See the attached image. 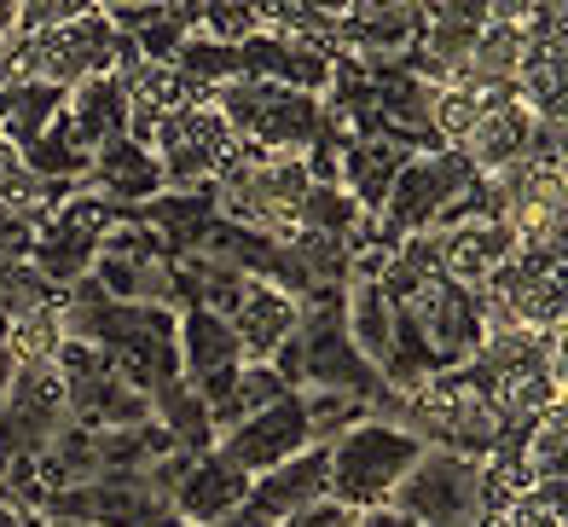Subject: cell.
<instances>
[{"label": "cell", "mask_w": 568, "mask_h": 527, "mask_svg": "<svg viewBox=\"0 0 568 527\" xmlns=\"http://www.w3.org/2000/svg\"><path fill=\"white\" fill-rule=\"evenodd\" d=\"M314 446V435H307V412H302V394H284L278 406L255 412L250 424H239L232 435L215 440V458H226L239 476H267V469H278L284 458H296Z\"/></svg>", "instance_id": "obj_14"}, {"label": "cell", "mask_w": 568, "mask_h": 527, "mask_svg": "<svg viewBox=\"0 0 568 527\" xmlns=\"http://www.w3.org/2000/svg\"><path fill=\"white\" fill-rule=\"evenodd\" d=\"M284 394H291V388H284V383L273 377V365H244V372L232 377V388L210 406V429H215V440H221V435H232L239 424H250L255 412L278 406Z\"/></svg>", "instance_id": "obj_28"}, {"label": "cell", "mask_w": 568, "mask_h": 527, "mask_svg": "<svg viewBox=\"0 0 568 527\" xmlns=\"http://www.w3.org/2000/svg\"><path fill=\"white\" fill-rule=\"evenodd\" d=\"M59 320H64V342H93L128 388L158 394L163 383L180 377V354H174L180 313H169V307L111 302L93 278H82V284L64 290Z\"/></svg>", "instance_id": "obj_2"}, {"label": "cell", "mask_w": 568, "mask_h": 527, "mask_svg": "<svg viewBox=\"0 0 568 527\" xmlns=\"http://www.w3.org/2000/svg\"><path fill=\"white\" fill-rule=\"evenodd\" d=\"M151 527H186V521H180V516H163V521H151Z\"/></svg>", "instance_id": "obj_41"}, {"label": "cell", "mask_w": 568, "mask_h": 527, "mask_svg": "<svg viewBox=\"0 0 568 527\" xmlns=\"http://www.w3.org/2000/svg\"><path fill=\"white\" fill-rule=\"evenodd\" d=\"M174 354H180V383H186L203 406H215L221 394L232 388V377L244 372L239 331H232L221 313H203V307H180Z\"/></svg>", "instance_id": "obj_13"}, {"label": "cell", "mask_w": 568, "mask_h": 527, "mask_svg": "<svg viewBox=\"0 0 568 527\" xmlns=\"http://www.w3.org/2000/svg\"><path fill=\"white\" fill-rule=\"evenodd\" d=\"M262 30V7H197V36H210L221 47H239Z\"/></svg>", "instance_id": "obj_34"}, {"label": "cell", "mask_w": 568, "mask_h": 527, "mask_svg": "<svg viewBox=\"0 0 568 527\" xmlns=\"http://www.w3.org/2000/svg\"><path fill=\"white\" fill-rule=\"evenodd\" d=\"M226 325L239 331L244 365H267L284 342H291V331H296V302L284 296V290H273V284H250L239 313H232Z\"/></svg>", "instance_id": "obj_23"}, {"label": "cell", "mask_w": 568, "mask_h": 527, "mask_svg": "<svg viewBox=\"0 0 568 527\" xmlns=\"http://www.w3.org/2000/svg\"><path fill=\"white\" fill-rule=\"evenodd\" d=\"M534 128H539V122H534L528 104H523V99H505V104H494L487 116H476L470 134H464L458 145H447V151H458L476 174H494V169L516 163V156H528Z\"/></svg>", "instance_id": "obj_22"}, {"label": "cell", "mask_w": 568, "mask_h": 527, "mask_svg": "<svg viewBox=\"0 0 568 527\" xmlns=\"http://www.w3.org/2000/svg\"><path fill=\"white\" fill-rule=\"evenodd\" d=\"M12 372H18V365H12V354L0 348V401H7V388H12Z\"/></svg>", "instance_id": "obj_39"}, {"label": "cell", "mask_w": 568, "mask_h": 527, "mask_svg": "<svg viewBox=\"0 0 568 527\" xmlns=\"http://www.w3.org/2000/svg\"><path fill=\"white\" fill-rule=\"evenodd\" d=\"M111 302H134V307H169L180 313V267L163 250L158 232L134 226L128 215H116V226L99 239L93 273H88Z\"/></svg>", "instance_id": "obj_8"}, {"label": "cell", "mask_w": 568, "mask_h": 527, "mask_svg": "<svg viewBox=\"0 0 568 527\" xmlns=\"http://www.w3.org/2000/svg\"><path fill=\"white\" fill-rule=\"evenodd\" d=\"M481 23H487V0H429L418 47H412V75L447 88L453 75L464 70V59H470Z\"/></svg>", "instance_id": "obj_16"}, {"label": "cell", "mask_w": 568, "mask_h": 527, "mask_svg": "<svg viewBox=\"0 0 568 527\" xmlns=\"http://www.w3.org/2000/svg\"><path fill=\"white\" fill-rule=\"evenodd\" d=\"M174 267H180V307H203V313H221V320L239 313L244 290H250L244 273H232L226 261L203 255V250L197 255H180Z\"/></svg>", "instance_id": "obj_26"}, {"label": "cell", "mask_w": 568, "mask_h": 527, "mask_svg": "<svg viewBox=\"0 0 568 527\" xmlns=\"http://www.w3.org/2000/svg\"><path fill=\"white\" fill-rule=\"evenodd\" d=\"M23 527H70V521H23Z\"/></svg>", "instance_id": "obj_42"}, {"label": "cell", "mask_w": 568, "mask_h": 527, "mask_svg": "<svg viewBox=\"0 0 568 527\" xmlns=\"http://www.w3.org/2000/svg\"><path fill=\"white\" fill-rule=\"evenodd\" d=\"M134 226L145 232H158L163 250L180 261V255H197L203 239H210V226H215V192H158L151 203L140 209H122Z\"/></svg>", "instance_id": "obj_21"}, {"label": "cell", "mask_w": 568, "mask_h": 527, "mask_svg": "<svg viewBox=\"0 0 568 527\" xmlns=\"http://www.w3.org/2000/svg\"><path fill=\"white\" fill-rule=\"evenodd\" d=\"M400 429L429 446V453H453V458H487L499 446V424H494V401H487V377L481 365H458L442 372L406 394V417Z\"/></svg>", "instance_id": "obj_4"}, {"label": "cell", "mask_w": 568, "mask_h": 527, "mask_svg": "<svg viewBox=\"0 0 568 527\" xmlns=\"http://www.w3.org/2000/svg\"><path fill=\"white\" fill-rule=\"evenodd\" d=\"M116 70V30L105 23L99 7H82L70 23L47 30L36 41L18 36V70L12 82H41V88H59V93H75L93 75H111Z\"/></svg>", "instance_id": "obj_7"}, {"label": "cell", "mask_w": 568, "mask_h": 527, "mask_svg": "<svg viewBox=\"0 0 568 527\" xmlns=\"http://www.w3.org/2000/svg\"><path fill=\"white\" fill-rule=\"evenodd\" d=\"M64 302L53 284H47L30 261H0V320H23V313H36V307H53Z\"/></svg>", "instance_id": "obj_31"}, {"label": "cell", "mask_w": 568, "mask_h": 527, "mask_svg": "<svg viewBox=\"0 0 568 527\" xmlns=\"http://www.w3.org/2000/svg\"><path fill=\"white\" fill-rule=\"evenodd\" d=\"M215 116L232 128L239 145L255 151H284V156H307L325 140V116H320V99H307L296 88H278V82H226L215 93Z\"/></svg>", "instance_id": "obj_5"}, {"label": "cell", "mask_w": 568, "mask_h": 527, "mask_svg": "<svg viewBox=\"0 0 568 527\" xmlns=\"http://www.w3.org/2000/svg\"><path fill=\"white\" fill-rule=\"evenodd\" d=\"M30 250H36V226L0 203V261H30Z\"/></svg>", "instance_id": "obj_36"}, {"label": "cell", "mask_w": 568, "mask_h": 527, "mask_svg": "<svg viewBox=\"0 0 568 527\" xmlns=\"http://www.w3.org/2000/svg\"><path fill=\"white\" fill-rule=\"evenodd\" d=\"M82 7H88V0H23V7H18V23H12V36L36 41V36H47V30H59V23H70Z\"/></svg>", "instance_id": "obj_35"}, {"label": "cell", "mask_w": 568, "mask_h": 527, "mask_svg": "<svg viewBox=\"0 0 568 527\" xmlns=\"http://www.w3.org/2000/svg\"><path fill=\"white\" fill-rule=\"evenodd\" d=\"M383 296L395 307V359L383 383L412 394L418 383L458 372L470 365L481 348V302L476 290L453 284L447 273H424V278H395L383 273Z\"/></svg>", "instance_id": "obj_1"}, {"label": "cell", "mask_w": 568, "mask_h": 527, "mask_svg": "<svg viewBox=\"0 0 568 527\" xmlns=\"http://www.w3.org/2000/svg\"><path fill=\"white\" fill-rule=\"evenodd\" d=\"M359 527H418V521L400 516L395 505H377V510H359Z\"/></svg>", "instance_id": "obj_37"}, {"label": "cell", "mask_w": 568, "mask_h": 527, "mask_svg": "<svg viewBox=\"0 0 568 527\" xmlns=\"http://www.w3.org/2000/svg\"><path fill=\"white\" fill-rule=\"evenodd\" d=\"M435 82H424V75H383V82H372V116H366V134L377 140H395L400 151L424 156V151H442V140H435Z\"/></svg>", "instance_id": "obj_15"}, {"label": "cell", "mask_w": 568, "mask_h": 527, "mask_svg": "<svg viewBox=\"0 0 568 527\" xmlns=\"http://www.w3.org/2000/svg\"><path fill=\"white\" fill-rule=\"evenodd\" d=\"M389 505L412 516L418 527H481V464L453 458V453H418V464L406 469V482L395 487Z\"/></svg>", "instance_id": "obj_9"}, {"label": "cell", "mask_w": 568, "mask_h": 527, "mask_svg": "<svg viewBox=\"0 0 568 527\" xmlns=\"http://www.w3.org/2000/svg\"><path fill=\"white\" fill-rule=\"evenodd\" d=\"M64 348V320H59V302L53 307H36L23 320L7 325V354L12 365H53Z\"/></svg>", "instance_id": "obj_29"}, {"label": "cell", "mask_w": 568, "mask_h": 527, "mask_svg": "<svg viewBox=\"0 0 568 527\" xmlns=\"http://www.w3.org/2000/svg\"><path fill=\"white\" fill-rule=\"evenodd\" d=\"M244 493H250V476H239V469H232L226 458L203 453V458L186 469V482L174 487L169 516H180L186 527H221L232 510L244 505Z\"/></svg>", "instance_id": "obj_19"}, {"label": "cell", "mask_w": 568, "mask_h": 527, "mask_svg": "<svg viewBox=\"0 0 568 527\" xmlns=\"http://www.w3.org/2000/svg\"><path fill=\"white\" fill-rule=\"evenodd\" d=\"M435 250H442V273L464 290H487L505 261L516 255V239L510 226L494 221V215H470V221H453L435 232Z\"/></svg>", "instance_id": "obj_18"}, {"label": "cell", "mask_w": 568, "mask_h": 527, "mask_svg": "<svg viewBox=\"0 0 568 527\" xmlns=\"http://www.w3.org/2000/svg\"><path fill=\"white\" fill-rule=\"evenodd\" d=\"M64 111H70V128H75V140H82L88 156L99 145H111V140L128 134V93H122L116 75H93V82H82L64 99Z\"/></svg>", "instance_id": "obj_25"}, {"label": "cell", "mask_w": 568, "mask_h": 527, "mask_svg": "<svg viewBox=\"0 0 568 527\" xmlns=\"http://www.w3.org/2000/svg\"><path fill=\"white\" fill-rule=\"evenodd\" d=\"M406 156H412V151H400L395 140H377V134H359V140L343 145V156H337V186L354 197V209H359L366 221L383 215V203H389V186H395V174L406 169Z\"/></svg>", "instance_id": "obj_20"}, {"label": "cell", "mask_w": 568, "mask_h": 527, "mask_svg": "<svg viewBox=\"0 0 568 527\" xmlns=\"http://www.w3.org/2000/svg\"><path fill=\"white\" fill-rule=\"evenodd\" d=\"M0 348H7V320H0Z\"/></svg>", "instance_id": "obj_43"}, {"label": "cell", "mask_w": 568, "mask_h": 527, "mask_svg": "<svg viewBox=\"0 0 568 527\" xmlns=\"http://www.w3.org/2000/svg\"><path fill=\"white\" fill-rule=\"evenodd\" d=\"M476 180H481V174L464 163L458 151H447V145H442V151H424V156H406V169L395 174L389 203H383L377 226L395 232V239L429 232L464 192H476Z\"/></svg>", "instance_id": "obj_10"}, {"label": "cell", "mask_w": 568, "mask_h": 527, "mask_svg": "<svg viewBox=\"0 0 568 527\" xmlns=\"http://www.w3.org/2000/svg\"><path fill=\"white\" fill-rule=\"evenodd\" d=\"M64 99H70V93L41 88V82H7V88H0V145L18 156L47 122L64 111Z\"/></svg>", "instance_id": "obj_27"}, {"label": "cell", "mask_w": 568, "mask_h": 527, "mask_svg": "<svg viewBox=\"0 0 568 527\" xmlns=\"http://www.w3.org/2000/svg\"><path fill=\"white\" fill-rule=\"evenodd\" d=\"M267 365L291 394H343L359 406H377L389 394L383 372L359 359V348L343 331V290H320V296L296 302V331Z\"/></svg>", "instance_id": "obj_3"}, {"label": "cell", "mask_w": 568, "mask_h": 527, "mask_svg": "<svg viewBox=\"0 0 568 527\" xmlns=\"http://www.w3.org/2000/svg\"><path fill=\"white\" fill-rule=\"evenodd\" d=\"M75 192H88L99 203H111V209H140L163 192V169H158V156H151L145 145L134 140H111V145H99L88 156V174H82V186Z\"/></svg>", "instance_id": "obj_17"}, {"label": "cell", "mask_w": 568, "mask_h": 527, "mask_svg": "<svg viewBox=\"0 0 568 527\" xmlns=\"http://www.w3.org/2000/svg\"><path fill=\"white\" fill-rule=\"evenodd\" d=\"M562 498H568V487L562 482H534L516 505L505 510V516H494V521H481V527H568V510H562Z\"/></svg>", "instance_id": "obj_32"}, {"label": "cell", "mask_w": 568, "mask_h": 527, "mask_svg": "<svg viewBox=\"0 0 568 527\" xmlns=\"http://www.w3.org/2000/svg\"><path fill=\"white\" fill-rule=\"evenodd\" d=\"M12 23H18V7H12V0H0V41H12Z\"/></svg>", "instance_id": "obj_38"}, {"label": "cell", "mask_w": 568, "mask_h": 527, "mask_svg": "<svg viewBox=\"0 0 568 527\" xmlns=\"http://www.w3.org/2000/svg\"><path fill=\"white\" fill-rule=\"evenodd\" d=\"M0 527H23V521H18V516H12L7 505H0Z\"/></svg>", "instance_id": "obj_40"}, {"label": "cell", "mask_w": 568, "mask_h": 527, "mask_svg": "<svg viewBox=\"0 0 568 527\" xmlns=\"http://www.w3.org/2000/svg\"><path fill=\"white\" fill-rule=\"evenodd\" d=\"M562 458H568V412L551 406L523 440V464L528 482H562Z\"/></svg>", "instance_id": "obj_30"}, {"label": "cell", "mask_w": 568, "mask_h": 527, "mask_svg": "<svg viewBox=\"0 0 568 527\" xmlns=\"http://www.w3.org/2000/svg\"><path fill=\"white\" fill-rule=\"evenodd\" d=\"M325 453H331V498L348 510H377L395 498V487L406 482V469L418 464L424 446L395 424L359 417V424L343 429Z\"/></svg>", "instance_id": "obj_6"}, {"label": "cell", "mask_w": 568, "mask_h": 527, "mask_svg": "<svg viewBox=\"0 0 568 527\" xmlns=\"http://www.w3.org/2000/svg\"><path fill=\"white\" fill-rule=\"evenodd\" d=\"M343 331L359 348V359L372 372H389L395 359V307L383 296V284H366V278H348L343 284Z\"/></svg>", "instance_id": "obj_24"}, {"label": "cell", "mask_w": 568, "mask_h": 527, "mask_svg": "<svg viewBox=\"0 0 568 527\" xmlns=\"http://www.w3.org/2000/svg\"><path fill=\"white\" fill-rule=\"evenodd\" d=\"M192 30H197V7H174V0H169L163 18H158V23H145V30H140V36H128V41L140 47V59H145V64H174L180 41H186Z\"/></svg>", "instance_id": "obj_33"}, {"label": "cell", "mask_w": 568, "mask_h": 527, "mask_svg": "<svg viewBox=\"0 0 568 527\" xmlns=\"http://www.w3.org/2000/svg\"><path fill=\"white\" fill-rule=\"evenodd\" d=\"M116 215L122 209H111V203H99V197H88V192H70L59 209H53V221H47L41 232H36V250H30V267L47 278L64 296L70 284H82L88 273H93V255H99V239L116 226Z\"/></svg>", "instance_id": "obj_12"}, {"label": "cell", "mask_w": 568, "mask_h": 527, "mask_svg": "<svg viewBox=\"0 0 568 527\" xmlns=\"http://www.w3.org/2000/svg\"><path fill=\"white\" fill-rule=\"evenodd\" d=\"M232 128L215 116V104H197V111H174L158 122L151 134V156L163 169V192H210L215 174L232 163Z\"/></svg>", "instance_id": "obj_11"}]
</instances>
